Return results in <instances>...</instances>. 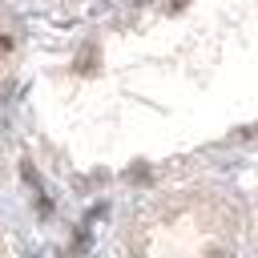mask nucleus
Masks as SVG:
<instances>
[{
  "label": "nucleus",
  "mask_w": 258,
  "mask_h": 258,
  "mask_svg": "<svg viewBox=\"0 0 258 258\" xmlns=\"http://www.w3.org/2000/svg\"><path fill=\"white\" fill-rule=\"evenodd\" d=\"M93 60H97V48H89V52H81V56H77V73H93V69H97Z\"/></svg>",
  "instance_id": "nucleus-1"
},
{
  "label": "nucleus",
  "mask_w": 258,
  "mask_h": 258,
  "mask_svg": "<svg viewBox=\"0 0 258 258\" xmlns=\"http://www.w3.org/2000/svg\"><path fill=\"white\" fill-rule=\"evenodd\" d=\"M129 177H133V181H149V169H145V165H137V169H133Z\"/></svg>",
  "instance_id": "nucleus-2"
},
{
  "label": "nucleus",
  "mask_w": 258,
  "mask_h": 258,
  "mask_svg": "<svg viewBox=\"0 0 258 258\" xmlns=\"http://www.w3.org/2000/svg\"><path fill=\"white\" fill-rule=\"evenodd\" d=\"M181 4H185V0H169V8H173V12H177V8H181Z\"/></svg>",
  "instance_id": "nucleus-3"
},
{
  "label": "nucleus",
  "mask_w": 258,
  "mask_h": 258,
  "mask_svg": "<svg viewBox=\"0 0 258 258\" xmlns=\"http://www.w3.org/2000/svg\"><path fill=\"white\" fill-rule=\"evenodd\" d=\"M137 4H149V0H137Z\"/></svg>",
  "instance_id": "nucleus-4"
},
{
  "label": "nucleus",
  "mask_w": 258,
  "mask_h": 258,
  "mask_svg": "<svg viewBox=\"0 0 258 258\" xmlns=\"http://www.w3.org/2000/svg\"><path fill=\"white\" fill-rule=\"evenodd\" d=\"M214 258H226V254H214Z\"/></svg>",
  "instance_id": "nucleus-5"
}]
</instances>
